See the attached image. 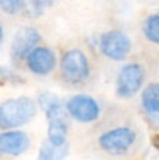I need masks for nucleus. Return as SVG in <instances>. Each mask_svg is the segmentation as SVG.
Wrapping results in <instances>:
<instances>
[{"mask_svg":"<svg viewBox=\"0 0 159 160\" xmlns=\"http://www.w3.org/2000/svg\"><path fill=\"white\" fill-rule=\"evenodd\" d=\"M142 143V135L134 124L118 122L101 131L96 138L99 152L113 159H124L134 155Z\"/></svg>","mask_w":159,"mask_h":160,"instance_id":"1","label":"nucleus"},{"mask_svg":"<svg viewBox=\"0 0 159 160\" xmlns=\"http://www.w3.org/2000/svg\"><path fill=\"white\" fill-rule=\"evenodd\" d=\"M140 93V107L146 124L159 131V82L145 84Z\"/></svg>","mask_w":159,"mask_h":160,"instance_id":"10","label":"nucleus"},{"mask_svg":"<svg viewBox=\"0 0 159 160\" xmlns=\"http://www.w3.org/2000/svg\"><path fill=\"white\" fill-rule=\"evenodd\" d=\"M69 150H70L69 143L56 146V145H52L49 141L45 139L42 142V145L39 146L37 160H65L69 155Z\"/></svg>","mask_w":159,"mask_h":160,"instance_id":"13","label":"nucleus"},{"mask_svg":"<svg viewBox=\"0 0 159 160\" xmlns=\"http://www.w3.org/2000/svg\"><path fill=\"white\" fill-rule=\"evenodd\" d=\"M146 82V70L141 62L128 61L120 68L114 83V93L118 98L130 100L140 94Z\"/></svg>","mask_w":159,"mask_h":160,"instance_id":"6","label":"nucleus"},{"mask_svg":"<svg viewBox=\"0 0 159 160\" xmlns=\"http://www.w3.org/2000/svg\"><path fill=\"white\" fill-rule=\"evenodd\" d=\"M152 143H154V146L156 148V150H159V135L155 136L154 141H152Z\"/></svg>","mask_w":159,"mask_h":160,"instance_id":"19","label":"nucleus"},{"mask_svg":"<svg viewBox=\"0 0 159 160\" xmlns=\"http://www.w3.org/2000/svg\"><path fill=\"white\" fill-rule=\"evenodd\" d=\"M142 35L148 42L159 45V13H151L142 21Z\"/></svg>","mask_w":159,"mask_h":160,"instance_id":"15","label":"nucleus"},{"mask_svg":"<svg viewBox=\"0 0 159 160\" xmlns=\"http://www.w3.org/2000/svg\"><path fill=\"white\" fill-rule=\"evenodd\" d=\"M42 42V34L34 25L21 27L16 34L10 44V59L14 66L24 63L27 55Z\"/></svg>","mask_w":159,"mask_h":160,"instance_id":"7","label":"nucleus"},{"mask_svg":"<svg viewBox=\"0 0 159 160\" xmlns=\"http://www.w3.org/2000/svg\"><path fill=\"white\" fill-rule=\"evenodd\" d=\"M24 83L25 79L14 68L7 66V65H0V84L21 86Z\"/></svg>","mask_w":159,"mask_h":160,"instance_id":"16","label":"nucleus"},{"mask_svg":"<svg viewBox=\"0 0 159 160\" xmlns=\"http://www.w3.org/2000/svg\"><path fill=\"white\" fill-rule=\"evenodd\" d=\"M23 65L33 76L47 78L58 68V55L51 47L39 44L28 53Z\"/></svg>","mask_w":159,"mask_h":160,"instance_id":"8","label":"nucleus"},{"mask_svg":"<svg viewBox=\"0 0 159 160\" xmlns=\"http://www.w3.org/2000/svg\"><path fill=\"white\" fill-rule=\"evenodd\" d=\"M68 114L48 118L47 122V141H49L52 145L62 146L69 143V121Z\"/></svg>","mask_w":159,"mask_h":160,"instance_id":"11","label":"nucleus"},{"mask_svg":"<svg viewBox=\"0 0 159 160\" xmlns=\"http://www.w3.org/2000/svg\"><path fill=\"white\" fill-rule=\"evenodd\" d=\"M58 75L68 87H85L93 80L95 65L86 51L72 47L65 49L58 59Z\"/></svg>","mask_w":159,"mask_h":160,"instance_id":"2","label":"nucleus"},{"mask_svg":"<svg viewBox=\"0 0 159 160\" xmlns=\"http://www.w3.org/2000/svg\"><path fill=\"white\" fill-rule=\"evenodd\" d=\"M38 112L33 97L18 96L0 102V131L17 129L30 124Z\"/></svg>","mask_w":159,"mask_h":160,"instance_id":"3","label":"nucleus"},{"mask_svg":"<svg viewBox=\"0 0 159 160\" xmlns=\"http://www.w3.org/2000/svg\"><path fill=\"white\" fill-rule=\"evenodd\" d=\"M96 48L107 61L124 62L132 51V41L126 31L120 28H111L97 35Z\"/></svg>","mask_w":159,"mask_h":160,"instance_id":"5","label":"nucleus"},{"mask_svg":"<svg viewBox=\"0 0 159 160\" xmlns=\"http://www.w3.org/2000/svg\"><path fill=\"white\" fill-rule=\"evenodd\" d=\"M4 39H6V28H4L3 21L0 20V48H2L3 44H4Z\"/></svg>","mask_w":159,"mask_h":160,"instance_id":"18","label":"nucleus"},{"mask_svg":"<svg viewBox=\"0 0 159 160\" xmlns=\"http://www.w3.org/2000/svg\"><path fill=\"white\" fill-rule=\"evenodd\" d=\"M31 148V139L23 129L0 131V159L20 158L25 155Z\"/></svg>","mask_w":159,"mask_h":160,"instance_id":"9","label":"nucleus"},{"mask_svg":"<svg viewBox=\"0 0 159 160\" xmlns=\"http://www.w3.org/2000/svg\"><path fill=\"white\" fill-rule=\"evenodd\" d=\"M25 0H0V11L6 16H18L23 13Z\"/></svg>","mask_w":159,"mask_h":160,"instance_id":"17","label":"nucleus"},{"mask_svg":"<svg viewBox=\"0 0 159 160\" xmlns=\"http://www.w3.org/2000/svg\"><path fill=\"white\" fill-rule=\"evenodd\" d=\"M55 2L56 0H25L21 14L28 18H39L55 4Z\"/></svg>","mask_w":159,"mask_h":160,"instance_id":"14","label":"nucleus"},{"mask_svg":"<svg viewBox=\"0 0 159 160\" xmlns=\"http://www.w3.org/2000/svg\"><path fill=\"white\" fill-rule=\"evenodd\" d=\"M37 105L41 108L44 112L45 118H52V117L61 115V114H66L64 107V100H61L58 96L49 91H41L37 96Z\"/></svg>","mask_w":159,"mask_h":160,"instance_id":"12","label":"nucleus"},{"mask_svg":"<svg viewBox=\"0 0 159 160\" xmlns=\"http://www.w3.org/2000/svg\"><path fill=\"white\" fill-rule=\"evenodd\" d=\"M68 117L82 125L96 124L101 119L104 105L97 97L86 93H76L64 100Z\"/></svg>","mask_w":159,"mask_h":160,"instance_id":"4","label":"nucleus"}]
</instances>
